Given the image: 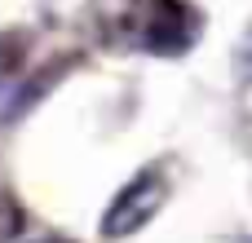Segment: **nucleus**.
<instances>
[{
    "instance_id": "nucleus-1",
    "label": "nucleus",
    "mask_w": 252,
    "mask_h": 243,
    "mask_svg": "<svg viewBox=\"0 0 252 243\" xmlns=\"http://www.w3.org/2000/svg\"><path fill=\"white\" fill-rule=\"evenodd\" d=\"M164 199H168L164 173H159V168L137 173V177L111 199V208H106V217H102V235H106V239H128V235H137V230L164 208Z\"/></svg>"
},
{
    "instance_id": "nucleus-2",
    "label": "nucleus",
    "mask_w": 252,
    "mask_h": 243,
    "mask_svg": "<svg viewBox=\"0 0 252 243\" xmlns=\"http://www.w3.org/2000/svg\"><path fill=\"white\" fill-rule=\"evenodd\" d=\"M31 243H62V239H53V235H44V239H31Z\"/></svg>"
}]
</instances>
